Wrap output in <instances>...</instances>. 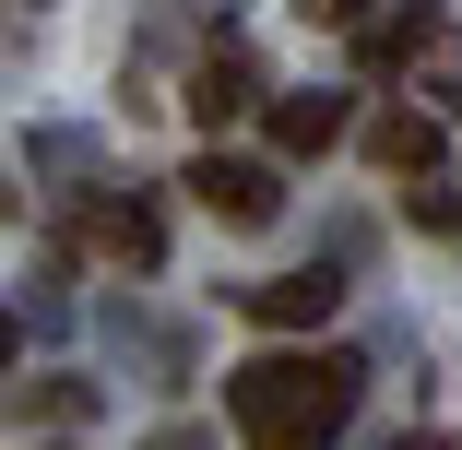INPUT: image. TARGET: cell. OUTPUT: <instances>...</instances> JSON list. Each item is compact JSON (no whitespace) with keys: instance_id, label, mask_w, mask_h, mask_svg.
<instances>
[{"instance_id":"cell-4","label":"cell","mask_w":462,"mask_h":450,"mask_svg":"<svg viewBox=\"0 0 462 450\" xmlns=\"http://www.w3.org/2000/svg\"><path fill=\"white\" fill-rule=\"evenodd\" d=\"M427 36H439V0H403V13H380V24L356 36V60H367V71H403Z\"/></svg>"},{"instance_id":"cell-7","label":"cell","mask_w":462,"mask_h":450,"mask_svg":"<svg viewBox=\"0 0 462 450\" xmlns=\"http://www.w3.org/2000/svg\"><path fill=\"white\" fill-rule=\"evenodd\" d=\"M237 107H249V60L226 48V60H202V71H190V119H202V131H226Z\"/></svg>"},{"instance_id":"cell-5","label":"cell","mask_w":462,"mask_h":450,"mask_svg":"<svg viewBox=\"0 0 462 450\" xmlns=\"http://www.w3.org/2000/svg\"><path fill=\"white\" fill-rule=\"evenodd\" d=\"M344 142V96H285L273 107V154H332Z\"/></svg>"},{"instance_id":"cell-3","label":"cell","mask_w":462,"mask_h":450,"mask_svg":"<svg viewBox=\"0 0 462 450\" xmlns=\"http://www.w3.org/2000/svg\"><path fill=\"white\" fill-rule=\"evenodd\" d=\"M332 297H344L332 273H273V285H237V308H249L261 332H320V320H332Z\"/></svg>"},{"instance_id":"cell-6","label":"cell","mask_w":462,"mask_h":450,"mask_svg":"<svg viewBox=\"0 0 462 450\" xmlns=\"http://www.w3.org/2000/svg\"><path fill=\"white\" fill-rule=\"evenodd\" d=\"M367 154H380L392 178H427V166H439V119H415V107H392V119H367Z\"/></svg>"},{"instance_id":"cell-10","label":"cell","mask_w":462,"mask_h":450,"mask_svg":"<svg viewBox=\"0 0 462 450\" xmlns=\"http://www.w3.org/2000/svg\"><path fill=\"white\" fill-rule=\"evenodd\" d=\"M309 13H320V24H356V0H309Z\"/></svg>"},{"instance_id":"cell-1","label":"cell","mask_w":462,"mask_h":450,"mask_svg":"<svg viewBox=\"0 0 462 450\" xmlns=\"http://www.w3.org/2000/svg\"><path fill=\"white\" fill-rule=\"evenodd\" d=\"M356 355H249V368L226 380V415L249 450H332L344 415H356Z\"/></svg>"},{"instance_id":"cell-8","label":"cell","mask_w":462,"mask_h":450,"mask_svg":"<svg viewBox=\"0 0 462 450\" xmlns=\"http://www.w3.org/2000/svg\"><path fill=\"white\" fill-rule=\"evenodd\" d=\"M96 237H107L119 261H154V214H143V202H119V214H96Z\"/></svg>"},{"instance_id":"cell-11","label":"cell","mask_w":462,"mask_h":450,"mask_svg":"<svg viewBox=\"0 0 462 450\" xmlns=\"http://www.w3.org/2000/svg\"><path fill=\"white\" fill-rule=\"evenodd\" d=\"M0 355H13V308H0Z\"/></svg>"},{"instance_id":"cell-2","label":"cell","mask_w":462,"mask_h":450,"mask_svg":"<svg viewBox=\"0 0 462 450\" xmlns=\"http://www.w3.org/2000/svg\"><path fill=\"white\" fill-rule=\"evenodd\" d=\"M190 190H202V214H226V225H273L285 178H273V166H249V154H202V166H190Z\"/></svg>"},{"instance_id":"cell-9","label":"cell","mask_w":462,"mask_h":450,"mask_svg":"<svg viewBox=\"0 0 462 450\" xmlns=\"http://www.w3.org/2000/svg\"><path fill=\"white\" fill-rule=\"evenodd\" d=\"M143 450H214V438H202V427H154Z\"/></svg>"}]
</instances>
